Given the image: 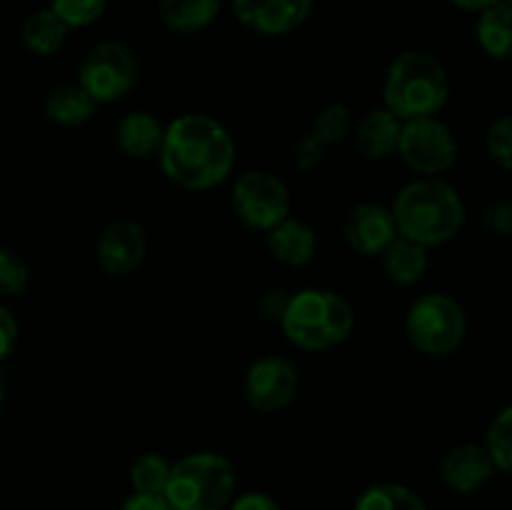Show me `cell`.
Segmentation results:
<instances>
[{"instance_id": "obj_6", "label": "cell", "mask_w": 512, "mask_h": 510, "mask_svg": "<svg viewBox=\"0 0 512 510\" xmlns=\"http://www.w3.org/2000/svg\"><path fill=\"white\" fill-rule=\"evenodd\" d=\"M405 333L420 353L438 358L460 348L468 333V318L458 300L443 293H428L410 305Z\"/></svg>"}, {"instance_id": "obj_25", "label": "cell", "mask_w": 512, "mask_h": 510, "mask_svg": "<svg viewBox=\"0 0 512 510\" xmlns=\"http://www.w3.org/2000/svg\"><path fill=\"white\" fill-rule=\"evenodd\" d=\"M485 448H488L495 468L512 475V403L493 418L488 435H485Z\"/></svg>"}, {"instance_id": "obj_10", "label": "cell", "mask_w": 512, "mask_h": 510, "mask_svg": "<svg viewBox=\"0 0 512 510\" xmlns=\"http://www.w3.org/2000/svg\"><path fill=\"white\" fill-rule=\"evenodd\" d=\"M298 368L283 355H263L245 373V400L258 413H278L298 395Z\"/></svg>"}, {"instance_id": "obj_24", "label": "cell", "mask_w": 512, "mask_h": 510, "mask_svg": "<svg viewBox=\"0 0 512 510\" xmlns=\"http://www.w3.org/2000/svg\"><path fill=\"white\" fill-rule=\"evenodd\" d=\"M173 473V463L163 453H143L130 465V485L133 493L165 495Z\"/></svg>"}, {"instance_id": "obj_21", "label": "cell", "mask_w": 512, "mask_h": 510, "mask_svg": "<svg viewBox=\"0 0 512 510\" xmlns=\"http://www.w3.org/2000/svg\"><path fill=\"white\" fill-rule=\"evenodd\" d=\"M478 43L483 53L493 60H512V8L495 3L485 8L478 18Z\"/></svg>"}, {"instance_id": "obj_12", "label": "cell", "mask_w": 512, "mask_h": 510, "mask_svg": "<svg viewBox=\"0 0 512 510\" xmlns=\"http://www.w3.org/2000/svg\"><path fill=\"white\" fill-rule=\"evenodd\" d=\"M148 253L145 230L138 220L120 218L113 220L100 233L98 240V263L108 275H128L138 268Z\"/></svg>"}, {"instance_id": "obj_22", "label": "cell", "mask_w": 512, "mask_h": 510, "mask_svg": "<svg viewBox=\"0 0 512 510\" xmlns=\"http://www.w3.org/2000/svg\"><path fill=\"white\" fill-rule=\"evenodd\" d=\"M385 273L398 285H415L428 270V248L415 240L398 235L393 245L383 253Z\"/></svg>"}, {"instance_id": "obj_27", "label": "cell", "mask_w": 512, "mask_h": 510, "mask_svg": "<svg viewBox=\"0 0 512 510\" xmlns=\"http://www.w3.org/2000/svg\"><path fill=\"white\" fill-rule=\"evenodd\" d=\"M48 8H53L65 20V25L73 30L98 23L108 8V0H50Z\"/></svg>"}, {"instance_id": "obj_14", "label": "cell", "mask_w": 512, "mask_h": 510, "mask_svg": "<svg viewBox=\"0 0 512 510\" xmlns=\"http://www.w3.org/2000/svg\"><path fill=\"white\" fill-rule=\"evenodd\" d=\"M495 463L490 458L488 448L478 443H465L450 450L440 465L445 485L455 493H475L483 488L495 473Z\"/></svg>"}, {"instance_id": "obj_33", "label": "cell", "mask_w": 512, "mask_h": 510, "mask_svg": "<svg viewBox=\"0 0 512 510\" xmlns=\"http://www.w3.org/2000/svg\"><path fill=\"white\" fill-rule=\"evenodd\" d=\"M228 510H283L280 503L275 498H270L268 493H243V495H235V500L230 503Z\"/></svg>"}, {"instance_id": "obj_7", "label": "cell", "mask_w": 512, "mask_h": 510, "mask_svg": "<svg viewBox=\"0 0 512 510\" xmlns=\"http://www.w3.org/2000/svg\"><path fill=\"white\" fill-rule=\"evenodd\" d=\"M78 83L100 103H115L138 83V58L118 40L98 43L78 68Z\"/></svg>"}, {"instance_id": "obj_34", "label": "cell", "mask_w": 512, "mask_h": 510, "mask_svg": "<svg viewBox=\"0 0 512 510\" xmlns=\"http://www.w3.org/2000/svg\"><path fill=\"white\" fill-rule=\"evenodd\" d=\"M120 510H173L165 495H150V493H133Z\"/></svg>"}, {"instance_id": "obj_3", "label": "cell", "mask_w": 512, "mask_h": 510, "mask_svg": "<svg viewBox=\"0 0 512 510\" xmlns=\"http://www.w3.org/2000/svg\"><path fill=\"white\" fill-rule=\"evenodd\" d=\"M285 338L303 350L323 353L343 345L355 328V313L343 295L323 288H305L290 295L283 310Z\"/></svg>"}, {"instance_id": "obj_11", "label": "cell", "mask_w": 512, "mask_h": 510, "mask_svg": "<svg viewBox=\"0 0 512 510\" xmlns=\"http://www.w3.org/2000/svg\"><path fill=\"white\" fill-rule=\"evenodd\" d=\"M313 0H233V13L243 28L258 35H288L308 20Z\"/></svg>"}, {"instance_id": "obj_17", "label": "cell", "mask_w": 512, "mask_h": 510, "mask_svg": "<svg viewBox=\"0 0 512 510\" xmlns=\"http://www.w3.org/2000/svg\"><path fill=\"white\" fill-rule=\"evenodd\" d=\"M268 248L278 263L300 268V265H308L313 260L318 238L308 223L298 218H285L283 223L268 230Z\"/></svg>"}, {"instance_id": "obj_4", "label": "cell", "mask_w": 512, "mask_h": 510, "mask_svg": "<svg viewBox=\"0 0 512 510\" xmlns=\"http://www.w3.org/2000/svg\"><path fill=\"white\" fill-rule=\"evenodd\" d=\"M448 93L450 83L445 65L425 50L400 53L385 75V108L393 110L403 123L438 115Z\"/></svg>"}, {"instance_id": "obj_15", "label": "cell", "mask_w": 512, "mask_h": 510, "mask_svg": "<svg viewBox=\"0 0 512 510\" xmlns=\"http://www.w3.org/2000/svg\"><path fill=\"white\" fill-rule=\"evenodd\" d=\"M165 130H168V125L160 123L153 113L135 110V113L120 118L118 128H115V143L128 158H153V155H160Z\"/></svg>"}, {"instance_id": "obj_1", "label": "cell", "mask_w": 512, "mask_h": 510, "mask_svg": "<svg viewBox=\"0 0 512 510\" xmlns=\"http://www.w3.org/2000/svg\"><path fill=\"white\" fill-rule=\"evenodd\" d=\"M160 168L185 190H210L235 165V143L220 120L205 113L178 115L165 130Z\"/></svg>"}, {"instance_id": "obj_9", "label": "cell", "mask_w": 512, "mask_h": 510, "mask_svg": "<svg viewBox=\"0 0 512 510\" xmlns=\"http://www.w3.org/2000/svg\"><path fill=\"white\" fill-rule=\"evenodd\" d=\"M398 153L415 173L438 175L453 168L455 158H458V140H455L453 130L435 115L408 120L403 123Z\"/></svg>"}, {"instance_id": "obj_8", "label": "cell", "mask_w": 512, "mask_h": 510, "mask_svg": "<svg viewBox=\"0 0 512 510\" xmlns=\"http://www.w3.org/2000/svg\"><path fill=\"white\" fill-rule=\"evenodd\" d=\"M233 205L248 228L273 230L290 218V190L268 170H245L233 185Z\"/></svg>"}, {"instance_id": "obj_2", "label": "cell", "mask_w": 512, "mask_h": 510, "mask_svg": "<svg viewBox=\"0 0 512 510\" xmlns=\"http://www.w3.org/2000/svg\"><path fill=\"white\" fill-rule=\"evenodd\" d=\"M393 215L398 233L425 248L448 243L465 225L463 198L438 178H418L405 185L395 198Z\"/></svg>"}, {"instance_id": "obj_31", "label": "cell", "mask_w": 512, "mask_h": 510, "mask_svg": "<svg viewBox=\"0 0 512 510\" xmlns=\"http://www.w3.org/2000/svg\"><path fill=\"white\" fill-rule=\"evenodd\" d=\"M18 338H20V325L18 320H15L13 310H10L8 305L0 303V363L13 353L15 345H18Z\"/></svg>"}, {"instance_id": "obj_32", "label": "cell", "mask_w": 512, "mask_h": 510, "mask_svg": "<svg viewBox=\"0 0 512 510\" xmlns=\"http://www.w3.org/2000/svg\"><path fill=\"white\" fill-rule=\"evenodd\" d=\"M485 225L495 235L512 238V203H498L485 213Z\"/></svg>"}, {"instance_id": "obj_26", "label": "cell", "mask_w": 512, "mask_h": 510, "mask_svg": "<svg viewBox=\"0 0 512 510\" xmlns=\"http://www.w3.org/2000/svg\"><path fill=\"white\" fill-rule=\"evenodd\" d=\"M30 265L15 248H0V298H18L28 290Z\"/></svg>"}, {"instance_id": "obj_5", "label": "cell", "mask_w": 512, "mask_h": 510, "mask_svg": "<svg viewBox=\"0 0 512 510\" xmlns=\"http://www.w3.org/2000/svg\"><path fill=\"white\" fill-rule=\"evenodd\" d=\"M238 475L225 455L198 450L173 463L165 498L173 510H225L235 500Z\"/></svg>"}, {"instance_id": "obj_37", "label": "cell", "mask_w": 512, "mask_h": 510, "mask_svg": "<svg viewBox=\"0 0 512 510\" xmlns=\"http://www.w3.org/2000/svg\"><path fill=\"white\" fill-rule=\"evenodd\" d=\"M500 3H505V5H510V8H512V0H500Z\"/></svg>"}, {"instance_id": "obj_19", "label": "cell", "mask_w": 512, "mask_h": 510, "mask_svg": "<svg viewBox=\"0 0 512 510\" xmlns=\"http://www.w3.org/2000/svg\"><path fill=\"white\" fill-rule=\"evenodd\" d=\"M68 33L70 28L53 8H40L23 20L20 40L30 53L45 58V55H53L63 48Z\"/></svg>"}, {"instance_id": "obj_28", "label": "cell", "mask_w": 512, "mask_h": 510, "mask_svg": "<svg viewBox=\"0 0 512 510\" xmlns=\"http://www.w3.org/2000/svg\"><path fill=\"white\" fill-rule=\"evenodd\" d=\"M350 128H353V120H350V110L345 105L333 103L328 108L320 110V115L315 118L313 133L323 140L325 145H335L340 140L348 138Z\"/></svg>"}, {"instance_id": "obj_35", "label": "cell", "mask_w": 512, "mask_h": 510, "mask_svg": "<svg viewBox=\"0 0 512 510\" xmlns=\"http://www.w3.org/2000/svg\"><path fill=\"white\" fill-rule=\"evenodd\" d=\"M453 5H458V8L463 10H473V13H483L485 8H490V5L500 3V0H450Z\"/></svg>"}, {"instance_id": "obj_13", "label": "cell", "mask_w": 512, "mask_h": 510, "mask_svg": "<svg viewBox=\"0 0 512 510\" xmlns=\"http://www.w3.org/2000/svg\"><path fill=\"white\" fill-rule=\"evenodd\" d=\"M345 240L360 255H383L398 240V223L393 208L363 203L345 220Z\"/></svg>"}, {"instance_id": "obj_20", "label": "cell", "mask_w": 512, "mask_h": 510, "mask_svg": "<svg viewBox=\"0 0 512 510\" xmlns=\"http://www.w3.org/2000/svg\"><path fill=\"white\" fill-rule=\"evenodd\" d=\"M158 5L165 28L178 35H195L215 23L223 0H160Z\"/></svg>"}, {"instance_id": "obj_30", "label": "cell", "mask_w": 512, "mask_h": 510, "mask_svg": "<svg viewBox=\"0 0 512 510\" xmlns=\"http://www.w3.org/2000/svg\"><path fill=\"white\" fill-rule=\"evenodd\" d=\"M328 148L330 145H325L323 140L310 130V133H305L303 138L298 140V145H295V163H298L300 170L315 168V165L325 158Z\"/></svg>"}, {"instance_id": "obj_16", "label": "cell", "mask_w": 512, "mask_h": 510, "mask_svg": "<svg viewBox=\"0 0 512 510\" xmlns=\"http://www.w3.org/2000/svg\"><path fill=\"white\" fill-rule=\"evenodd\" d=\"M400 133H403V120L390 108H375L358 123L355 143L365 158L383 160L398 153Z\"/></svg>"}, {"instance_id": "obj_18", "label": "cell", "mask_w": 512, "mask_h": 510, "mask_svg": "<svg viewBox=\"0 0 512 510\" xmlns=\"http://www.w3.org/2000/svg\"><path fill=\"white\" fill-rule=\"evenodd\" d=\"M98 100L80 83H65L50 90L45 98V115L63 128H78L95 115Z\"/></svg>"}, {"instance_id": "obj_23", "label": "cell", "mask_w": 512, "mask_h": 510, "mask_svg": "<svg viewBox=\"0 0 512 510\" xmlns=\"http://www.w3.org/2000/svg\"><path fill=\"white\" fill-rule=\"evenodd\" d=\"M353 510H428V505L408 485L375 483L360 493Z\"/></svg>"}, {"instance_id": "obj_29", "label": "cell", "mask_w": 512, "mask_h": 510, "mask_svg": "<svg viewBox=\"0 0 512 510\" xmlns=\"http://www.w3.org/2000/svg\"><path fill=\"white\" fill-rule=\"evenodd\" d=\"M488 153L512 173V115L498 118L488 130Z\"/></svg>"}, {"instance_id": "obj_36", "label": "cell", "mask_w": 512, "mask_h": 510, "mask_svg": "<svg viewBox=\"0 0 512 510\" xmlns=\"http://www.w3.org/2000/svg\"><path fill=\"white\" fill-rule=\"evenodd\" d=\"M3 405H5V388H3V378H0V413H3Z\"/></svg>"}]
</instances>
